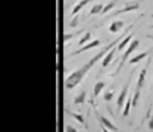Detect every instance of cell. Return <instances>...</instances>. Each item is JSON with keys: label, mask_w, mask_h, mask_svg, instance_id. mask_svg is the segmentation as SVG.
Instances as JSON below:
<instances>
[{"label": "cell", "mask_w": 153, "mask_h": 132, "mask_svg": "<svg viewBox=\"0 0 153 132\" xmlns=\"http://www.w3.org/2000/svg\"><path fill=\"white\" fill-rule=\"evenodd\" d=\"M114 94H115V90H114V88H109V90H106V91L103 93V98H105V101H111V100L114 98Z\"/></svg>", "instance_id": "obj_18"}, {"label": "cell", "mask_w": 153, "mask_h": 132, "mask_svg": "<svg viewBox=\"0 0 153 132\" xmlns=\"http://www.w3.org/2000/svg\"><path fill=\"white\" fill-rule=\"evenodd\" d=\"M138 44H140V41H138V40H133V41H131V43L127 46V50H125V53H124V55H122V57H121V63H119V66H118V71L122 68V65L125 63V60H127L128 57L133 55V52L135 50V49H137V47H138Z\"/></svg>", "instance_id": "obj_2"}, {"label": "cell", "mask_w": 153, "mask_h": 132, "mask_svg": "<svg viewBox=\"0 0 153 132\" xmlns=\"http://www.w3.org/2000/svg\"><path fill=\"white\" fill-rule=\"evenodd\" d=\"M147 55H149V53H146V52H144V53H140V55H137V56H133L130 60H128V62H130L131 65H135V63H138L141 59H144Z\"/></svg>", "instance_id": "obj_15"}, {"label": "cell", "mask_w": 153, "mask_h": 132, "mask_svg": "<svg viewBox=\"0 0 153 132\" xmlns=\"http://www.w3.org/2000/svg\"><path fill=\"white\" fill-rule=\"evenodd\" d=\"M131 29H133V24H130V25H128V28H125V31H124V34H122V35H118V38H116V40H114L111 44H108V46H106L102 52H99L96 56L91 57V59H90L85 65H82L78 71H75L74 74H71V75L66 78V81H65V88H66V90H71V88L76 87V85L81 82V79L84 78V75H85V74H87V72H88V71H90V69L94 66L96 62H97L99 59H103V57L106 56V55H108V53H109V52L114 49V47H116V46H118V44H119V43L124 40V35H125V34H128Z\"/></svg>", "instance_id": "obj_1"}, {"label": "cell", "mask_w": 153, "mask_h": 132, "mask_svg": "<svg viewBox=\"0 0 153 132\" xmlns=\"http://www.w3.org/2000/svg\"><path fill=\"white\" fill-rule=\"evenodd\" d=\"M84 103H85V91H81L74 98V104H84Z\"/></svg>", "instance_id": "obj_16"}, {"label": "cell", "mask_w": 153, "mask_h": 132, "mask_svg": "<svg viewBox=\"0 0 153 132\" xmlns=\"http://www.w3.org/2000/svg\"><path fill=\"white\" fill-rule=\"evenodd\" d=\"M122 28H124V22H122V21H115V22L111 24L109 31H111V32H114V34H116V32H119Z\"/></svg>", "instance_id": "obj_8"}, {"label": "cell", "mask_w": 153, "mask_h": 132, "mask_svg": "<svg viewBox=\"0 0 153 132\" xmlns=\"http://www.w3.org/2000/svg\"><path fill=\"white\" fill-rule=\"evenodd\" d=\"M115 52H116V49L114 47V49H112V50H111V52H109V53L106 55V56L103 57V62H102V66H103V68H106V66H108V65H109V63H111V62L114 60Z\"/></svg>", "instance_id": "obj_9"}, {"label": "cell", "mask_w": 153, "mask_h": 132, "mask_svg": "<svg viewBox=\"0 0 153 132\" xmlns=\"http://www.w3.org/2000/svg\"><path fill=\"white\" fill-rule=\"evenodd\" d=\"M138 98H140V90L135 88V93H134V97H133V107H135L138 104Z\"/></svg>", "instance_id": "obj_20"}, {"label": "cell", "mask_w": 153, "mask_h": 132, "mask_svg": "<svg viewBox=\"0 0 153 132\" xmlns=\"http://www.w3.org/2000/svg\"><path fill=\"white\" fill-rule=\"evenodd\" d=\"M65 132H78L74 128V126H71V125H66V128H65Z\"/></svg>", "instance_id": "obj_23"}, {"label": "cell", "mask_w": 153, "mask_h": 132, "mask_svg": "<svg viewBox=\"0 0 153 132\" xmlns=\"http://www.w3.org/2000/svg\"><path fill=\"white\" fill-rule=\"evenodd\" d=\"M68 114H71L74 119H76L79 123H84V117L82 116H79V114H76V113H72V112H68Z\"/></svg>", "instance_id": "obj_21"}, {"label": "cell", "mask_w": 153, "mask_h": 132, "mask_svg": "<svg viewBox=\"0 0 153 132\" xmlns=\"http://www.w3.org/2000/svg\"><path fill=\"white\" fill-rule=\"evenodd\" d=\"M131 107H133V98H127V101H125V106H124V112H122V116H124V117H127V116L130 114Z\"/></svg>", "instance_id": "obj_11"}, {"label": "cell", "mask_w": 153, "mask_h": 132, "mask_svg": "<svg viewBox=\"0 0 153 132\" xmlns=\"http://www.w3.org/2000/svg\"><path fill=\"white\" fill-rule=\"evenodd\" d=\"M131 41H133V35H127V37L124 38V40H122V41H121V43L116 46V50H122V49H124L125 46H128Z\"/></svg>", "instance_id": "obj_12"}, {"label": "cell", "mask_w": 153, "mask_h": 132, "mask_svg": "<svg viewBox=\"0 0 153 132\" xmlns=\"http://www.w3.org/2000/svg\"><path fill=\"white\" fill-rule=\"evenodd\" d=\"M128 88H130V82H127V85L122 88L121 94L118 95V100H116V104H118L116 107H118V110H121L122 106H125L124 101H127V98H128Z\"/></svg>", "instance_id": "obj_4"}, {"label": "cell", "mask_w": 153, "mask_h": 132, "mask_svg": "<svg viewBox=\"0 0 153 132\" xmlns=\"http://www.w3.org/2000/svg\"><path fill=\"white\" fill-rule=\"evenodd\" d=\"M90 38H91V34H90V32H85V34H84V37L78 41V44H79V46H84V44H85Z\"/></svg>", "instance_id": "obj_19"}, {"label": "cell", "mask_w": 153, "mask_h": 132, "mask_svg": "<svg viewBox=\"0 0 153 132\" xmlns=\"http://www.w3.org/2000/svg\"><path fill=\"white\" fill-rule=\"evenodd\" d=\"M97 46H100V41L99 40H93L91 43H88V44H84L81 49H78L76 52H72L71 53V56H75V55H79V53H82V52H85V50H90V49H93V47H97Z\"/></svg>", "instance_id": "obj_7"}, {"label": "cell", "mask_w": 153, "mask_h": 132, "mask_svg": "<svg viewBox=\"0 0 153 132\" xmlns=\"http://www.w3.org/2000/svg\"><path fill=\"white\" fill-rule=\"evenodd\" d=\"M79 32H84V29H79V31H78L76 34H79ZM76 34H66V35L63 37V41H65V43H66V41H69V40L74 37V35H76Z\"/></svg>", "instance_id": "obj_22"}, {"label": "cell", "mask_w": 153, "mask_h": 132, "mask_svg": "<svg viewBox=\"0 0 153 132\" xmlns=\"http://www.w3.org/2000/svg\"><path fill=\"white\" fill-rule=\"evenodd\" d=\"M152 28H153V27H152Z\"/></svg>", "instance_id": "obj_27"}, {"label": "cell", "mask_w": 153, "mask_h": 132, "mask_svg": "<svg viewBox=\"0 0 153 132\" xmlns=\"http://www.w3.org/2000/svg\"><path fill=\"white\" fill-rule=\"evenodd\" d=\"M96 116H97V120H99V122H100V123H102L103 126H106L108 129H112V131H114V132H116V131H118V128L115 126V125H114V123H112V122H111V120H109V119H108V117H105V116H102V114L99 113V112H96Z\"/></svg>", "instance_id": "obj_5"}, {"label": "cell", "mask_w": 153, "mask_h": 132, "mask_svg": "<svg viewBox=\"0 0 153 132\" xmlns=\"http://www.w3.org/2000/svg\"><path fill=\"white\" fill-rule=\"evenodd\" d=\"M149 129H153V116L149 119Z\"/></svg>", "instance_id": "obj_25"}, {"label": "cell", "mask_w": 153, "mask_h": 132, "mask_svg": "<svg viewBox=\"0 0 153 132\" xmlns=\"http://www.w3.org/2000/svg\"><path fill=\"white\" fill-rule=\"evenodd\" d=\"M143 0H137V1H128L124 7H121L119 10H116L114 12L111 16H115V15H121V13H127V12H131V10H135L138 6H140V3H141Z\"/></svg>", "instance_id": "obj_3"}, {"label": "cell", "mask_w": 153, "mask_h": 132, "mask_svg": "<svg viewBox=\"0 0 153 132\" xmlns=\"http://www.w3.org/2000/svg\"><path fill=\"white\" fill-rule=\"evenodd\" d=\"M88 1H90V0H81L79 3H76L75 6H74V9H72V15L75 16L76 13H78V12H79V10H81V9H82V7H84L87 3H88Z\"/></svg>", "instance_id": "obj_13"}, {"label": "cell", "mask_w": 153, "mask_h": 132, "mask_svg": "<svg viewBox=\"0 0 153 132\" xmlns=\"http://www.w3.org/2000/svg\"><path fill=\"white\" fill-rule=\"evenodd\" d=\"M103 4L100 3V4H94L93 7H91V10H90V13H88V16H93V15H97V13H102V10H103Z\"/></svg>", "instance_id": "obj_14"}, {"label": "cell", "mask_w": 153, "mask_h": 132, "mask_svg": "<svg viewBox=\"0 0 153 132\" xmlns=\"http://www.w3.org/2000/svg\"><path fill=\"white\" fill-rule=\"evenodd\" d=\"M115 4H116V0H111L108 4H105V7H103V10H102L100 15H105V13H108L109 10H112V9L115 7Z\"/></svg>", "instance_id": "obj_17"}, {"label": "cell", "mask_w": 153, "mask_h": 132, "mask_svg": "<svg viewBox=\"0 0 153 132\" xmlns=\"http://www.w3.org/2000/svg\"><path fill=\"white\" fill-rule=\"evenodd\" d=\"M76 22H78V16H76V18H74V19H72V21H71V24H69V25H71V27H72V28H75V27H76Z\"/></svg>", "instance_id": "obj_24"}, {"label": "cell", "mask_w": 153, "mask_h": 132, "mask_svg": "<svg viewBox=\"0 0 153 132\" xmlns=\"http://www.w3.org/2000/svg\"><path fill=\"white\" fill-rule=\"evenodd\" d=\"M102 129H103V132H109V129H108V128H106V126H103V128H102Z\"/></svg>", "instance_id": "obj_26"}, {"label": "cell", "mask_w": 153, "mask_h": 132, "mask_svg": "<svg viewBox=\"0 0 153 132\" xmlns=\"http://www.w3.org/2000/svg\"><path fill=\"white\" fill-rule=\"evenodd\" d=\"M149 63H150V60H149V62H147V65L141 69V72H140V75H138V79H137V90H140V91H141V88L144 87V82H146V74H147Z\"/></svg>", "instance_id": "obj_6"}, {"label": "cell", "mask_w": 153, "mask_h": 132, "mask_svg": "<svg viewBox=\"0 0 153 132\" xmlns=\"http://www.w3.org/2000/svg\"><path fill=\"white\" fill-rule=\"evenodd\" d=\"M103 88H105V82H96L94 88H93V98H97L99 95H100V93L103 91Z\"/></svg>", "instance_id": "obj_10"}]
</instances>
